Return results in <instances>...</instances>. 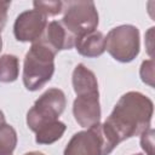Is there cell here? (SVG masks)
I'll use <instances>...</instances> for the list:
<instances>
[{
    "mask_svg": "<svg viewBox=\"0 0 155 155\" xmlns=\"http://www.w3.org/2000/svg\"><path fill=\"white\" fill-rule=\"evenodd\" d=\"M153 113L154 104L149 97L140 92L130 91L120 97L104 124L120 143L148 130Z\"/></svg>",
    "mask_w": 155,
    "mask_h": 155,
    "instance_id": "1",
    "label": "cell"
},
{
    "mask_svg": "<svg viewBox=\"0 0 155 155\" xmlns=\"http://www.w3.org/2000/svg\"><path fill=\"white\" fill-rule=\"evenodd\" d=\"M119 144L115 134L103 124L76 132L68 142L63 155H109Z\"/></svg>",
    "mask_w": 155,
    "mask_h": 155,
    "instance_id": "2",
    "label": "cell"
},
{
    "mask_svg": "<svg viewBox=\"0 0 155 155\" xmlns=\"http://www.w3.org/2000/svg\"><path fill=\"white\" fill-rule=\"evenodd\" d=\"M54 56L56 53L39 40L30 46L23 63V84L28 91H38L51 80Z\"/></svg>",
    "mask_w": 155,
    "mask_h": 155,
    "instance_id": "3",
    "label": "cell"
},
{
    "mask_svg": "<svg viewBox=\"0 0 155 155\" xmlns=\"http://www.w3.org/2000/svg\"><path fill=\"white\" fill-rule=\"evenodd\" d=\"M67 105L65 94L59 88H48L34 103L27 113V125L36 132L42 126L57 121Z\"/></svg>",
    "mask_w": 155,
    "mask_h": 155,
    "instance_id": "4",
    "label": "cell"
},
{
    "mask_svg": "<svg viewBox=\"0 0 155 155\" xmlns=\"http://www.w3.org/2000/svg\"><path fill=\"white\" fill-rule=\"evenodd\" d=\"M62 24L75 38L97 30L99 17L93 1H67L63 2Z\"/></svg>",
    "mask_w": 155,
    "mask_h": 155,
    "instance_id": "5",
    "label": "cell"
},
{
    "mask_svg": "<svg viewBox=\"0 0 155 155\" xmlns=\"http://www.w3.org/2000/svg\"><path fill=\"white\" fill-rule=\"evenodd\" d=\"M105 50L117 62H132L139 53V30L132 24L113 28L105 36Z\"/></svg>",
    "mask_w": 155,
    "mask_h": 155,
    "instance_id": "6",
    "label": "cell"
},
{
    "mask_svg": "<svg viewBox=\"0 0 155 155\" xmlns=\"http://www.w3.org/2000/svg\"><path fill=\"white\" fill-rule=\"evenodd\" d=\"M47 25V17L36 10L19 13L13 24L15 38L21 42H36L42 36Z\"/></svg>",
    "mask_w": 155,
    "mask_h": 155,
    "instance_id": "7",
    "label": "cell"
},
{
    "mask_svg": "<svg viewBox=\"0 0 155 155\" xmlns=\"http://www.w3.org/2000/svg\"><path fill=\"white\" fill-rule=\"evenodd\" d=\"M73 114L75 121L85 128L92 127L101 121L99 93L76 96L73 103Z\"/></svg>",
    "mask_w": 155,
    "mask_h": 155,
    "instance_id": "8",
    "label": "cell"
},
{
    "mask_svg": "<svg viewBox=\"0 0 155 155\" xmlns=\"http://www.w3.org/2000/svg\"><path fill=\"white\" fill-rule=\"evenodd\" d=\"M39 41L45 44L56 54L62 50H70L75 45V38L65 29L62 22L58 21L47 23L46 29Z\"/></svg>",
    "mask_w": 155,
    "mask_h": 155,
    "instance_id": "9",
    "label": "cell"
},
{
    "mask_svg": "<svg viewBox=\"0 0 155 155\" xmlns=\"http://www.w3.org/2000/svg\"><path fill=\"white\" fill-rule=\"evenodd\" d=\"M73 88L76 96L82 94H94L99 93L98 91V81L92 70H90L85 64H78L71 75Z\"/></svg>",
    "mask_w": 155,
    "mask_h": 155,
    "instance_id": "10",
    "label": "cell"
},
{
    "mask_svg": "<svg viewBox=\"0 0 155 155\" xmlns=\"http://www.w3.org/2000/svg\"><path fill=\"white\" fill-rule=\"evenodd\" d=\"M76 51L87 58H96L105 51V36L99 30H93L75 40Z\"/></svg>",
    "mask_w": 155,
    "mask_h": 155,
    "instance_id": "11",
    "label": "cell"
},
{
    "mask_svg": "<svg viewBox=\"0 0 155 155\" xmlns=\"http://www.w3.org/2000/svg\"><path fill=\"white\" fill-rule=\"evenodd\" d=\"M65 124L59 120L47 124L35 132V142L38 144H52L59 138H62L63 133L65 132Z\"/></svg>",
    "mask_w": 155,
    "mask_h": 155,
    "instance_id": "12",
    "label": "cell"
},
{
    "mask_svg": "<svg viewBox=\"0 0 155 155\" xmlns=\"http://www.w3.org/2000/svg\"><path fill=\"white\" fill-rule=\"evenodd\" d=\"M19 74V61L15 54L0 56V82H13Z\"/></svg>",
    "mask_w": 155,
    "mask_h": 155,
    "instance_id": "13",
    "label": "cell"
},
{
    "mask_svg": "<svg viewBox=\"0 0 155 155\" xmlns=\"http://www.w3.org/2000/svg\"><path fill=\"white\" fill-rule=\"evenodd\" d=\"M17 145V132L8 124L0 125V155H12Z\"/></svg>",
    "mask_w": 155,
    "mask_h": 155,
    "instance_id": "14",
    "label": "cell"
},
{
    "mask_svg": "<svg viewBox=\"0 0 155 155\" xmlns=\"http://www.w3.org/2000/svg\"><path fill=\"white\" fill-rule=\"evenodd\" d=\"M34 10L47 16H57L63 11L62 1H34Z\"/></svg>",
    "mask_w": 155,
    "mask_h": 155,
    "instance_id": "15",
    "label": "cell"
},
{
    "mask_svg": "<svg viewBox=\"0 0 155 155\" xmlns=\"http://www.w3.org/2000/svg\"><path fill=\"white\" fill-rule=\"evenodd\" d=\"M139 75L144 84L149 85L150 87H154V59L153 58L142 62Z\"/></svg>",
    "mask_w": 155,
    "mask_h": 155,
    "instance_id": "16",
    "label": "cell"
},
{
    "mask_svg": "<svg viewBox=\"0 0 155 155\" xmlns=\"http://www.w3.org/2000/svg\"><path fill=\"white\" fill-rule=\"evenodd\" d=\"M154 133L155 131L149 127L144 132H142L140 136V147L145 151L147 155H154Z\"/></svg>",
    "mask_w": 155,
    "mask_h": 155,
    "instance_id": "17",
    "label": "cell"
},
{
    "mask_svg": "<svg viewBox=\"0 0 155 155\" xmlns=\"http://www.w3.org/2000/svg\"><path fill=\"white\" fill-rule=\"evenodd\" d=\"M11 5V1H0V31L4 29L7 19V10Z\"/></svg>",
    "mask_w": 155,
    "mask_h": 155,
    "instance_id": "18",
    "label": "cell"
},
{
    "mask_svg": "<svg viewBox=\"0 0 155 155\" xmlns=\"http://www.w3.org/2000/svg\"><path fill=\"white\" fill-rule=\"evenodd\" d=\"M6 121H5V115H4V113L0 110V125L1 124H5Z\"/></svg>",
    "mask_w": 155,
    "mask_h": 155,
    "instance_id": "19",
    "label": "cell"
},
{
    "mask_svg": "<svg viewBox=\"0 0 155 155\" xmlns=\"http://www.w3.org/2000/svg\"><path fill=\"white\" fill-rule=\"evenodd\" d=\"M24 155H44V154L40 151H29V153H25Z\"/></svg>",
    "mask_w": 155,
    "mask_h": 155,
    "instance_id": "20",
    "label": "cell"
},
{
    "mask_svg": "<svg viewBox=\"0 0 155 155\" xmlns=\"http://www.w3.org/2000/svg\"><path fill=\"white\" fill-rule=\"evenodd\" d=\"M2 50V39H1V35H0V52Z\"/></svg>",
    "mask_w": 155,
    "mask_h": 155,
    "instance_id": "21",
    "label": "cell"
},
{
    "mask_svg": "<svg viewBox=\"0 0 155 155\" xmlns=\"http://www.w3.org/2000/svg\"><path fill=\"white\" fill-rule=\"evenodd\" d=\"M133 155H143V154H140V153H137V154H133Z\"/></svg>",
    "mask_w": 155,
    "mask_h": 155,
    "instance_id": "22",
    "label": "cell"
}]
</instances>
